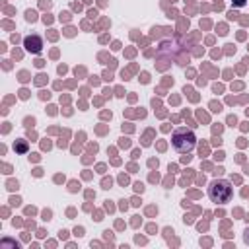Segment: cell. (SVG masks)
<instances>
[{"label": "cell", "mask_w": 249, "mask_h": 249, "mask_svg": "<svg viewBox=\"0 0 249 249\" xmlns=\"http://www.w3.org/2000/svg\"><path fill=\"white\" fill-rule=\"evenodd\" d=\"M245 4V0H235V6H243Z\"/></svg>", "instance_id": "5b68a950"}, {"label": "cell", "mask_w": 249, "mask_h": 249, "mask_svg": "<svg viewBox=\"0 0 249 249\" xmlns=\"http://www.w3.org/2000/svg\"><path fill=\"white\" fill-rule=\"evenodd\" d=\"M231 195H233V187L228 179H214L210 181L208 185V196L212 202L216 204H226L231 200Z\"/></svg>", "instance_id": "7a4b0ae2"}, {"label": "cell", "mask_w": 249, "mask_h": 249, "mask_svg": "<svg viewBox=\"0 0 249 249\" xmlns=\"http://www.w3.org/2000/svg\"><path fill=\"white\" fill-rule=\"evenodd\" d=\"M171 144L173 148L179 152V154H189L195 150L196 146V136L191 128L187 126H181V128H175L173 134H171Z\"/></svg>", "instance_id": "6da1fadb"}, {"label": "cell", "mask_w": 249, "mask_h": 249, "mask_svg": "<svg viewBox=\"0 0 249 249\" xmlns=\"http://www.w3.org/2000/svg\"><path fill=\"white\" fill-rule=\"evenodd\" d=\"M243 239H245V243H247V245H249V228H247V230H245V233H243Z\"/></svg>", "instance_id": "277c9868"}, {"label": "cell", "mask_w": 249, "mask_h": 249, "mask_svg": "<svg viewBox=\"0 0 249 249\" xmlns=\"http://www.w3.org/2000/svg\"><path fill=\"white\" fill-rule=\"evenodd\" d=\"M23 47H25L29 53H33V54H39L41 49H43V39H41L39 35H29V37L23 39Z\"/></svg>", "instance_id": "3957f363"}]
</instances>
